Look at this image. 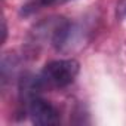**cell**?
Masks as SVG:
<instances>
[{"mask_svg":"<svg viewBox=\"0 0 126 126\" xmlns=\"http://www.w3.org/2000/svg\"><path fill=\"white\" fill-rule=\"evenodd\" d=\"M79 74V62L74 59H58L46 64L42 80L45 86L52 88H64L74 82Z\"/></svg>","mask_w":126,"mask_h":126,"instance_id":"cell-1","label":"cell"},{"mask_svg":"<svg viewBox=\"0 0 126 126\" xmlns=\"http://www.w3.org/2000/svg\"><path fill=\"white\" fill-rule=\"evenodd\" d=\"M27 111L30 114L31 122L36 125L47 126V125H56L59 122V116H58L56 108L49 101H45V99L37 98V96L30 98Z\"/></svg>","mask_w":126,"mask_h":126,"instance_id":"cell-2","label":"cell"},{"mask_svg":"<svg viewBox=\"0 0 126 126\" xmlns=\"http://www.w3.org/2000/svg\"><path fill=\"white\" fill-rule=\"evenodd\" d=\"M117 15L120 18L126 16V0H120L119 2V6H117Z\"/></svg>","mask_w":126,"mask_h":126,"instance_id":"cell-3","label":"cell"},{"mask_svg":"<svg viewBox=\"0 0 126 126\" xmlns=\"http://www.w3.org/2000/svg\"><path fill=\"white\" fill-rule=\"evenodd\" d=\"M56 2H65V0H56Z\"/></svg>","mask_w":126,"mask_h":126,"instance_id":"cell-4","label":"cell"}]
</instances>
